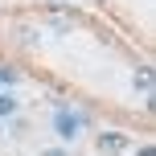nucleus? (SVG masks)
<instances>
[{"instance_id": "f257e3e1", "label": "nucleus", "mask_w": 156, "mask_h": 156, "mask_svg": "<svg viewBox=\"0 0 156 156\" xmlns=\"http://www.w3.org/2000/svg\"><path fill=\"white\" fill-rule=\"evenodd\" d=\"M82 123H86V115H78V111H58L54 115V127H58V140H74L78 132H82Z\"/></svg>"}, {"instance_id": "f03ea898", "label": "nucleus", "mask_w": 156, "mask_h": 156, "mask_svg": "<svg viewBox=\"0 0 156 156\" xmlns=\"http://www.w3.org/2000/svg\"><path fill=\"white\" fill-rule=\"evenodd\" d=\"M99 152H127V136L123 132H103L99 136Z\"/></svg>"}, {"instance_id": "7ed1b4c3", "label": "nucleus", "mask_w": 156, "mask_h": 156, "mask_svg": "<svg viewBox=\"0 0 156 156\" xmlns=\"http://www.w3.org/2000/svg\"><path fill=\"white\" fill-rule=\"evenodd\" d=\"M132 86H136V90H144V94H152V70H148V66H140V70H136Z\"/></svg>"}, {"instance_id": "20e7f679", "label": "nucleus", "mask_w": 156, "mask_h": 156, "mask_svg": "<svg viewBox=\"0 0 156 156\" xmlns=\"http://www.w3.org/2000/svg\"><path fill=\"white\" fill-rule=\"evenodd\" d=\"M12 115H16V99L8 90H0V119H12Z\"/></svg>"}, {"instance_id": "39448f33", "label": "nucleus", "mask_w": 156, "mask_h": 156, "mask_svg": "<svg viewBox=\"0 0 156 156\" xmlns=\"http://www.w3.org/2000/svg\"><path fill=\"white\" fill-rule=\"evenodd\" d=\"M70 21H74V16L62 12V8H54V12H49V25H58V29H70Z\"/></svg>"}, {"instance_id": "423d86ee", "label": "nucleus", "mask_w": 156, "mask_h": 156, "mask_svg": "<svg viewBox=\"0 0 156 156\" xmlns=\"http://www.w3.org/2000/svg\"><path fill=\"white\" fill-rule=\"evenodd\" d=\"M16 78H21V70H12V66H0V86H12Z\"/></svg>"}, {"instance_id": "0eeeda50", "label": "nucleus", "mask_w": 156, "mask_h": 156, "mask_svg": "<svg viewBox=\"0 0 156 156\" xmlns=\"http://www.w3.org/2000/svg\"><path fill=\"white\" fill-rule=\"evenodd\" d=\"M45 156H70V152H62V148H49V152H45Z\"/></svg>"}, {"instance_id": "6e6552de", "label": "nucleus", "mask_w": 156, "mask_h": 156, "mask_svg": "<svg viewBox=\"0 0 156 156\" xmlns=\"http://www.w3.org/2000/svg\"><path fill=\"white\" fill-rule=\"evenodd\" d=\"M140 156H152V148H148V144H144V148H140Z\"/></svg>"}]
</instances>
